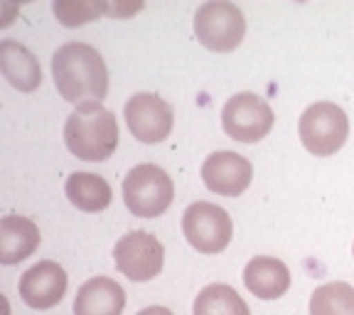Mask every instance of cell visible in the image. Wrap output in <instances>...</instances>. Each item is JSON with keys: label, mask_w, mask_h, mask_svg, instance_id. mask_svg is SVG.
I'll return each mask as SVG.
<instances>
[{"label": "cell", "mask_w": 354, "mask_h": 315, "mask_svg": "<svg viewBox=\"0 0 354 315\" xmlns=\"http://www.w3.org/2000/svg\"><path fill=\"white\" fill-rule=\"evenodd\" d=\"M52 77L59 96L69 104H101L109 94L104 57L86 42H66L52 57Z\"/></svg>", "instance_id": "1"}, {"label": "cell", "mask_w": 354, "mask_h": 315, "mask_svg": "<svg viewBox=\"0 0 354 315\" xmlns=\"http://www.w3.org/2000/svg\"><path fill=\"white\" fill-rule=\"evenodd\" d=\"M118 121L101 104H82L64 123V143L79 161H109L118 148Z\"/></svg>", "instance_id": "2"}, {"label": "cell", "mask_w": 354, "mask_h": 315, "mask_svg": "<svg viewBox=\"0 0 354 315\" xmlns=\"http://www.w3.org/2000/svg\"><path fill=\"white\" fill-rule=\"evenodd\" d=\"M175 197L172 177L153 163H143L123 177V202L128 212L143 219H155L167 212Z\"/></svg>", "instance_id": "3"}, {"label": "cell", "mask_w": 354, "mask_h": 315, "mask_svg": "<svg viewBox=\"0 0 354 315\" xmlns=\"http://www.w3.org/2000/svg\"><path fill=\"white\" fill-rule=\"evenodd\" d=\"M303 145L317 158L335 155L349 138V118L342 106L332 101H317L303 111L298 123Z\"/></svg>", "instance_id": "4"}, {"label": "cell", "mask_w": 354, "mask_h": 315, "mask_svg": "<svg viewBox=\"0 0 354 315\" xmlns=\"http://www.w3.org/2000/svg\"><path fill=\"white\" fill-rule=\"evenodd\" d=\"M194 35L207 50L234 52L246 35L243 12L227 0H209L202 3L194 12Z\"/></svg>", "instance_id": "5"}, {"label": "cell", "mask_w": 354, "mask_h": 315, "mask_svg": "<svg viewBox=\"0 0 354 315\" xmlns=\"http://www.w3.org/2000/svg\"><path fill=\"white\" fill-rule=\"evenodd\" d=\"M276 116L268 101L261 96L251 94V91H241V94L232 96L221 109V126L229 138L239 141V143H259L271 133Z\"/></svg>", "instance_id": "6"}, {"label": "cell", "mask_w": 354, "mask_h": 315, "mask_svg": "<svg viewBox=\"0 0 354 315\" xmlns=\"http://www.w3.org/2000/svg\"><path fill=\"white\" fill-rule=\"evenodd\" d=\"M183 234L199 254H219L234 234L232 217L212 202H192L183 215Z\"/></svg>", "instance_id": "7"}, {"label": "cell", "mask_w": 354, "mask_h": 315, "mask_svg": "<svg viewBox=\"0 0 354 315\" xmlns=\"http://www.w3.org/2000/svg\"><path fill=\"white\" fill-rule=\"evenodd\" d=\"M113 261L116 269L131 281H153L162 271L165 264V249L150 232H128L113 246Z\"/></svg>", "instance_id": "8"}, {"label": "cell", "mask_w": 354, "mask_h": 315, "mask_svg": "<svg viewBox=\"0 0 354 315\" xmlns=\"http://www.w3.org/2000/svg\"><path fill=\"white\" fill-rule=\"evenodd\" d=\"M123 116L140 143H162L172 133V123H175L172 106L158 94H145V91L133 94L126 101Z\"/></svg>", "instance_id": "9"}, {"label": "cell", "mask_w": 354, "mask_h": 315, "mask_svg": "<svg viewBox=\"0 0 354 315\" xmlns=\"http://www.w3.org/2000/svg\"><path fill=\"white\" fill-rule=\"evenodd\" d=\"M254 177V165L232 150H216L202 163V180L207 190L219 197H239Z\"/></svg>", "instance_id": "10"}, {"label": "cell", "mask_w": 354, "mask_h": 315, "mask_svg": "<svg viewBox=\"0 0 354 315\" xmlns=\"http://www.w3.org/2000/svg\"><path fill=\"white\" fill-rule=\"evenodd\" d=\"M69 286L66 271L57 261H39L20 278V298L35 310H50L62 303Z\"/></svg>", "instance_id": "11"}, {"label": "cell", "mask_w": 354, "mask_h": 315, "mask_svg": "<svg viewBox=\"0 0 354 315\" xmlns=\"http://www.w3.org/2000/svg\"><path fill=\"white\" fill-rule=\"evenodd\" d=\"M126 308V291L113 278L94 276L82 283L74 298V315H121Z\"/></svg>", "instance_id": "12"}, {"label": "cell", "mask_w": 354, "mask_h": 315, "mask_svg": "<svg viewBox=\"0 0 354 315\" xmlns=\"http://www.w3.org/2000/svg\"><path fill=\"white\" fill-rule=\"evenodd\" d=\"M243 283L261 300H276L290 288V271L281 259L256 256L243 269Z\"/></svg>", "instance_id": "13"}, {"label": "cell", "mask_w": 354, "mask_h": 315, "mask_svg": "<svg viewBox=\"0 0 354 315\" xmlns=\"http://www.w3.org/2000/svg\"><path fill=\"white\" fill-rule=\"evenodd\" d=\"M0 72L10 87H15L17 91H25V94L35 91L42 84L39 62L35 60V55L25 44L15 42V39L0 42Z\"/></svg>", "instance_id": "14"}, {"label": "cell", "mask_w": 354, "mask_h": 315, "mask_svg": "<svg viewBox=\"0 0 354 315\" xmlns=\"http://www.w3.org/2000/svg\"><path fill=\"white\" fill-rule=\"evenodd\" d=\"M39 229L28 217L8 215L0 219V264L12 266L35 254L39 246Z\"/></svg>", "instance_id": "15"}, {"label": "cell", "mask_w": 354, "mask_h": 315, "mask_svg": "<svg viewBox=\"0 0 354 315\" xmlns=\"http://www.w3.org/2000/svg\"><path fill=\"white\" fill-rule=\"evenodd\" d=\"M64 192L77 210L82 212H104L111 205V185L94 172H72L66 177Z\"/></svg>", "instance_id": "16"}, {"label": "cell", "mask_w": 354, "mask_h": 315, "mask_svg": "<svg viewBox=\"0 0 354 315\" xmlns=\"http://www.w3.org/2000/svg\"><path fill=\"white\" fill-rule=\"evenodd\" d=\"M192 315H251V310L232 286L212 283L194 298Z\"/></svg>", "instance_id": "17"}, {"label": "cell", "mask_w": 354, "mask_h": 315, "mask_svg": "<svg viewBox=\"0 0 354 315\" xmlns=\"http://www.w3.org/2000/svg\"><path fill=\"white\" fill-rule=\"evenodd\" d=\"M310 315H354V288L344 281L315 288L310 296Z\"/></svg>", "instance_id": "18"}, {"label": "cell", "mask_w": 354, "mask_h": 315, "mask_svg": "<svg viewBox=\"0 0 354 315\" xmlns=\"http://www.w3.org/2000/svg\"><path fill=\"white\" fill-rule=\"evenodd\" d=\"M55 15L59 17L62 25L66 28H79L84 22H91L94 17H99L101 12H111V6L106 3H91V0H57L52 6Z\"/></svg>", "instance_id": "19"}, {"label": "cell", "mask_w": 354, "mask_h": 315, "mask_svg": "<svg viewBox=\"0 0 354 315\" xmlns=\"http://www.w3.org/2000/svg\"><path fill=\"white\" fill-rule=\"evenodd\" d=\"M138 315H175V313H172V310H167V308H162V305H150V308L140 310Z\"/></svg>", "instance_id": "20"}, {"label": "cell", "mask_w": 354, "mask_h": 315, "mask_svg": "<svg viewBox=\"0 0 354 315\" xmlns=\"http://www.w3.org/2000/svg\"><path fill=\"white\" fill-rule=\"evenodd\" d=\"M352 254H354V246H352Z\"/></svg>", "instance_id": "21"}]
</instances>
